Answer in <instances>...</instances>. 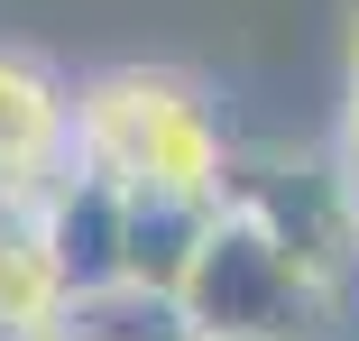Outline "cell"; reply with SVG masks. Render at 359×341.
Returning a JSON list of instances; mask_svg holds the SVG:
<instances>
[{
    "instance_id": "obj_1",
    "label": "cell",
    "mask_w": 359,
    "mask_h": 341,
    "mask_svg": "<svg viewBox=\"0 0 359 341\" xmlns=\"http://www.w3.org/2000/svg\"><path fill=\"white\" fill-rule=\"evenodd\" d=\"M231 157L212 83L175 65H102L74 83V166L120 194H222Z\"/></svg>"
},
{
    "instance_id": "obj_2",
    "label": "cell",
    "mask_w": 359,
    "mask_h": 341,
    "mask_svg": "<svg viewBox=\"0 0 359 341\" xmlns=\"http://www.w3.org/2000/svg\"><path fill=\"white\" fill-rule=\"evenodd\" d=\"M194 332H222V341H332L341 332V286L313 277L304 258H285L258 222H240L222 203L194 277L175 286Z\"/></svg>"
},
{
    "instance_id": "obj_3",
    "label": "cell",
    "mask_w": 359,
    "mask_h": 341,
    "mask_svg": "<svg viewBox=\"0 0 359 341\" xmlns=\"http://www.w3.org/2000/svg\"><path fill=\"white\" fill-rule=\"evenodd\" d=\"M222 203L258 222L285 258H304L313 277H350L359 267V185L350 166H295V157H231Z\"/></svg>"
},
{
    "instance_id": "obj_4",
    "label": "cell",
    "mask_w": 359,
    "mask_h": 341,
    "mask_svg": "<svg viewBox=\"0 0 359 341\" xmlns=\"http://www.w3.org/2000/svg\"><path fill=\"white\" fill-rule=\"evenodd\" d=\"M65 175H74V83L37 46H0V213H37Z\"/></svg>"
},
{
    "instance_id": "obj_5",
    "label": "cell",
    "mask_w": 359,
    "mask_h": 341,
    "mask_svg": "<svg viewBox=\"0 0 359 341\" xmlns=\"http://www.w3.org/2000/svg\"><path fill=\"white\" fill-rule=\"evenodd\" d=\"M28 222H37V240H46V258H55V277H65L74 305L129 286V194L120 185H102V175L74 166Z\"/></svg>"
},
{
    "instance_id": "obj_6",
    "label": "cell",
    "mask_w": 359,
    "mask_h": 341,
    "mask_svg": "<svg viewBox=\"0 0 359 341\" xmlns=\"http://www.w3.org/2000/svg\"><path fill=\"white\" fill-rule=\"evenodd\" d=\"M222 222V194H129V286L175 295Z\"/></svg>"
},
{
    "instance_id": "obj_7",
    "label": "cell",
    "mask_w": 359,
    "mask_h": 341,
    "mask_svg": "<svg viewBox=\"0 0 359 341\" xmlns=\"http://www.w3.org/2000/svg\"><path fill=\"white\" fill-rule=\"evenodd\" d=\"M65 277H55V258L37 240L28 213H0V341H37L65 323Z\"/></svg>"
},
{
    "instance_id": "obj_8",
    "label": "cell",
    "mask_w": 359,
    "mask_h": 341,
    "mask_svg": "<svg viewBox=\"0 0 359 341\" xmlns=\"http://www.w3.org/2000/svg\"><path fill=\"white\" fill-rule=\"evenodd\" d=\"M37 341H102V332H93V323H83L74 305H65V323H55V332H37Z\"/></svg>"
},
{
    "instance_id": "obj_9",
    "label": "cell",
    "mask_w": 359,
    "mask_h": 341,
    "mask_svg": "<svg viewBox=\"0 0 359 341\" xmlns=\"http://www.w3.org/2000/svg\"><path fill=\"white\" fill-rule=\"evenodd\" d=\"M194 341H222V332H194Z\"/></svg>"
}]
</instances>
